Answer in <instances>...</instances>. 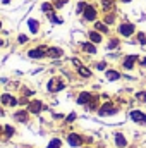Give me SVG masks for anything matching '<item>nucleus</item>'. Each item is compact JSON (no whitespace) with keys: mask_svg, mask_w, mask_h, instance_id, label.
Segmentation results:
<instances>
[{"mask_svg":"<svg viewBox=\"0 0 146 148\" xmlns=\"http://www.w3.org/2000/svg\"><path fill=\"white\" fill-rule=\"evenodd\" d=\"M98 100H100L98 97H93V98H91V102L86 105V109H88V110H98V109H100V105H98Z\"/></svg>","mask_w":146,"mask_h":148,"instance_id":"26","label":"nucleus"},{"mask_svg":"<svg viewBox=\"0 0 146 148\" xmlns=\"http://www.w3.org/2000/svg\"><path fill=\"white\" fill-rule=\"evenodd\" d=\"M21 91H23V95H24V97H31V95H33V91H31V90H28V88H21Z\"/></svg>","mask_w":146,"mask_h":148,"instance_id":"34","label":"nucleus"},{"mask_svg":"<svg viewBox=\"0 0 146 148\" xmlns=\"http://www.w3.org/2000/svg\"><path fill=\"white\" fill-rule=\"evenodd\" d=\"M0 103H2L3 107L14 109V107L19 105V98H16V97L10 95V93H2V95H0Z\"/></svg>","mask_w":146,"mask_h":148,"instance_id":"6","label":"nucleus"},{"mask_svg":"<svg viewBox=\"0 0 146 148\" xmlns=\"http://www.w3.org/2000/svg\"><path fill=\"white\" fill-rule=\"evenodd\" d=\"M105 77H107L108 81H117V79L122 77V74L119 73V71H115V69H107V71H105Z\"/></svg>","mask_w":146,"mask_h":148,"instance_id":"20","label":"nucleus"},{"mask_svg":"<svg viewBox=\"0 0 146 148\" xmlns=\"http://www.w3.org/2000/svg\"><path fill=\"white\" fill-rule=\"evenodd\" d=\"M2 26H3V24H2V21H0V29H2Z\"/></svg>","mask_w":146,"mask_h":148,"instance_id":"42","label":"nucleus"},{"mask_svg":"<svg viewBox=\"0 0 146 148\" xmlns=\"http://www.w3.org/2000/svg\"><path fill=\"white\" fill-rule=\"evenodd\" d=\"M98 14H100L98 7H96V5H93V3H88V5H86V9H84V12L81 14V17H83V21H84V23H95V21L98 19Z\"/></svg>","mask_w":146,"mask_h":148,"instance_id":"2","label":"nucleus"},{"mask_svg":"<svg viewBox=\"0 0 146 148\" xmlns=\"http://www.w3.org/2000/svg\"><path fill=\"white\" fill-rule=\"evenodd\" d=\"M14 133H16V129L12 127V126H3V136L9 140V138H12L14 136Z\"/></svg>","mask_w":146,"mask_h":148,"instance_id":"29","label":"nucleus"},{"mask_svg":"<svg viewBox=\"0 0 146 148\" xmlns=\"http://www.w3.org/2000/svg\"><path fill=\"white\" fill-rule=\"evenodd\" d=\"M120 3H131V2H134V0H119Z\"/></svg>","mask_w":146,"mask_h":148,"instance_id":"39","label":"nucleus"},{"mask_svg":"<svg viewBox=\"0 0 146 148\" xmlns=\"http://www.w3.org/2000/svg\"><path fill=\"white\" fill-rule=\"evenodd\" d=\"M79 148H81V147H79ZM84 148H91V147H84Z\"/></svg>","mask_w":146,"mask_h":148,"instance_id":"43","label":"nucleus"},{"mask_svg":"<svg viewBox=\"0 0 146 148\" xmlns=\"http://www.w3.org/2000/svg\"><path fill=\"white\" fill-rule=\"evenodd\" d=\"M119 47H120V40L117 36H110L108 43H107V48H108V50H115V48H119Z\"/></svg>","mask_w":146,"mask_h":148,"instance_id":"24","label":"nucleus"},{"mask_svg":"<svg viewBox=\"0 0 146 148\" xmlns=\"http://www.w3.org/2000/svg\"><path fill=\"white\" fill-rule=\"evenodd\" d=\"M136 100H138V102H141V103H146V90L136 93Z\"/></svg>","mask_w":146,"mask_h":148,"instance_id":"32","label":"nucleus"},{"mask_svg":"<svg viewBox=\"0 0 146 148\" xmlns=\"http://www.w3.org/2000/svg\"><path fill=\"white\" fill-rule=\"evenodd\" d=\"M113 141H115V145L119 148H127V140H126V136H124L122 133H115Z\"/></svg>","mask_w":146,"mask_h":148,"instance_id":"18","label":"nucleus"},{"mask_svg":"<svg viewBox=\"0 0 146 148\" xmlns=\"http://www.w3.org/2000/svg\"><path fill=\"white\" fill-rule=\"evenodd\" d=\"M67 143H69V147H72V148H79V147H83L84 138L81 134H77V133H69L67 134Z\"/></svg>","mask_w":146,"mask_h":148,"instance_id":"7","label":"nucleus"},{"mask_svg":"<svg viewBox=\"0 0 146 148\" xmlns=\"http://www.w3.org/2000/svg\"><path fill=\"white\" fill-rule=\"evenodd\" d=\"M103 21H105L108 26L117 24V10H108V12H103Z\"/></svg>","mask_w":146,"mask_h":148,"instance_id":"15","label":"nucleus"},{"mask_svg":"<svg viewBox=\"0 0 146 148\" xmlns=\"http://www.w3.org/2000/svg\"><path fill=\"white\" fill-rule=\"evenodd\" d=\"M62 147V140H59V138H53L50 143H48V147L46 148H60Z\"/></svg>","mask_w":146,"mask_h":148,"instance_id":"30","label":"nucleus"},{"mask_svg":"<svg viewBox=\"0 0 146 148\" xmlns=\"http://www.w3.org/2000/svg\"><path fill=\"white\" fill-rule=\"evenodd\" d=\"M77 74H79L81 77H84V79H86V77H91V76H93L91 69H89V67H86V66H83V64H81V66L77 67Z\"/></svg>","mask_w":146,"mask_h":148,"instance_id":"22","label":"nucleus"},{"mask_svg":"<svg viewBox=\"0 0 146 148\" xmlns=\"http://www.w3.org/2000/svg\"><path fill=\"white\" fill-rule=\"evenodd\" d=\"M96 112H98L100 117H110V115H115V114L119 112V107H117L113 102H105V103L100 105V109Z\"/></svg>","mask_w":146,"mask_h":148,"instance_id":"4","label":"nucleus"},{"mask_svg":"<svg viewBox=\"0 0 146 148\" xmlns=\"http://www.w3.org/2000/svg\"><path fill=\"white\" fill-rule=\"evenodd\" d=\"M117 33H119L120 38H131L138 33V29H136L134 23H131V21H120L117 24Z\"/></svg>","mask_w":146,"mask_h":148,"instance_id":"1","label":"nucleus"},{"mask_svg":"<svg viewBox=\"0 0 146 148\" xmlns=\"http://www.w3.org/2000/svg\"><path fill=\"white\" fill-rule=\"evenodd\" d=\"M64 57V50L60 47H48V59H60Z\"/></svg>","mask_w":146,"mask_h":148,"instance_id":"17","label":"nucleus"},{"mask_svg":"<svg viewBox=\"0 0 146 148\" xmlns=\"http://www.w3.org/2000/svg\"><path fill=\"white\" fill-rule=\"evenodd\" d=\"M96 69H100V71H107V62H98V64H96Z\"/></svg>","mask_w":146,"mask_h":148,"instance_id":"33","label":"nucleus"},{"mask_svg":"<svg viewBox=\"0 0 146 148\" xmlns=\"http://www.w3.org/2000/svg\"><path fill=\"white\" fill-rule=\"evenodd\" d=\"M50 2H52V3H53V7L59 10V9H62V7H64L69 0H50Z\"/></svg>","mask_w":146,"mask_h":148,"instance_id":"31","label":"nucleus"},{"mask_svg":"<svg viewBox=\"0 0 146 148\" xmlns=\"http://www.w3.org/2000/svg\"><path fill=\"white\" fill-rule=\"evenodd\" d=\"M91 98H93V95H91L89 91H81V93L77 95L76 102H77V105H83V107H86V105L91 102Z\"/></svg>","mask_w":146,"mask_h":148,"instance_id":"12","label":"nucleus"},{"mask_svg":"<svg viewBox=\"0 0 146 148\" xmlns=\"http://www.w3.org/2000/svg\"><path fill=\"white\" fill-rule=\"evenodd\" d=\"M14 121H17V122H28V119H29V110L26 109H23V110H17V112H14Z\"/></svg>","mask_w":146,"mask_h":148,"instance_id":"16","label":"nucleus"},{"mask_svg":"<svg viewBox=\"0 0 146 148\" xmlns=\"http://www.w3.org/2000/svg\"><path fill=\"white\" fill-rule=\"evenodd\" d=\"M3 114H5V112H3V105L0 103V117H3Z\"/></svg>","mask_w":146,"mask_h":148,"instance_id":"38","label":"nucleus"},{"mask_svg":"<svg viewBox=\"0 0 146 148\" xmlns=\"http://www.w3.org/2000/svg\"><path fill=\"white\" fill-rule=\"evenodd\" d=\"M134 36H136V41H138L139 45H143V47L146 45V33L145 31H138Z\"/></svg>","mask_w":146,"mask_h":148,"instance_id":"27","label":"nucleus"},{"mask_svg":"<svg viewBox=\"0 0 146 148\" xmlns=\"http://www.w3.org/2000/svg\"><path fill=\"white\" fill-rule=\"evenodd\" d=\"M136 62H139V57H138V55H127V57H124V60H122V67L127 69V71H132V69L136 67Z\"/></svg>","mask_w":146,"mask_h":148,"instance_id":"9","label":"nucleus"},{"mask_svg":"<svg viewBox=\"0 0 146 148\" xmlns=\"http://www.w3.org/2000/svg\"><path fill=\"white\" fill-rule=\"evenodd\" d=\"M115 3H117V0H100V5H102V10L103 12L115 10Z\"/></svg>","mask_w":146,"mask_h":148,"instance_id":"19","label":"nucleus"},{"mask_svg":"<svg viewBox=\"0 0 146 148\" xmlns=\"http://www.w3.org/2000/svg\"><path fill=\"white\" fill-rule=\"evenodd\" d=\"M28 57L29 59H46L48 57V47L46 45H38L35 48H31V50H28Z\"/></svg>","mask_w":146,"mask_h":148,"instance_id":"5","label":"nucleus"},{"mask_svg":"<svg viewBox=\"0 0 146 148\" xmlns=\"http://www.w3.org/2000/svg\"><path fill=\"white\" fill-rule=\"evenodd\" d=\"M139 66L141 67H146V59H139Z\"/></svg>","mask_w":146,"mask_h":148,"instance_id":"37","label":"nucleus"},{"mask_svg":"<svg viewBox=\"0 0 146 148\" xmlns=\"http://www.w3.org/2000/svg\"><path fill=\"white\" fill-rule=\"evenodd\" d=\"M40 9H41V12H43V14H48V12H52V10H57V9L53 7V3H52V2H43V3L40 5Z\"/></svg>","mask_w":146,"mask_h":148,"instance_id":"25","label":"nucleus"},{"mask_svg":"<svg viewBox=\"0 0 146 148\" xmlns=\"http://www.w3.org/2000/svg\"><path fill=\"white\" fill-rule=\"evenodd\" d=\"M93 29H96V31H100L102 35H110V26L103 21V19H96L95 23H93Z\"/></svg>","mask_w":146,"mask_h":148,"instance_id":"11","label":"nucleus"},{"mask_svg":"<svg viewBox=\"0 0 146 148\" xmlns=\"http://www.w3.org/2000/svg\"><path fill=\"white\" fill-rule=\"evenodd\" d=\"M43 109H45V105H43L41 100H29V103H28V110H29V114H33V115H38Z\"/></svg>","mask_w":146,"mask_h":148,"instance_id":"10","label":"nucleus"},{"mask_svg":"<svg viewBox=\"0 0 146 148\" xmlns=\"http://www.w3.org/2000/svg\"><path fill=\"white\" fill-rule=\"evenodd\" d=\"M81 50L84 52V53H89V55H95L98 50H96V45L93 43V41H84V43H81Z\"/></svg>","mask_w":146,"mask_h":148,"instance_id":"14","label":"nucleus"},{"mask_svg":"<svg viewBox=\"0 0 146 148\" xmlns=\"http://www.w3.org/2000/svg\"><path fill=\"white\" fill-rule=\"evenodd\" d=\"M129 117H131V121H134L136 124L146 126V114L143 110H131L129 112Z\"/></svg>","mask_w":146,"mask_h":148,"instance_id":"8","label":"nucleus"},{"mask_svg":"<svg viewBox=\"0 0 146 148\" xmlns=\"http://www.w3.org/2000/svg\"><path fill=\"white\" fill-rule=\"evenodd\" d=\"M86 5H88V2H84V0H81V2H77V5H76V14H77V16H81V14L84 12V9H86Z\"/></svg>","mask_w":146,"mask_h":148,"instance_id":"28","label":"nucleus"},{"mask_svg":"<svg viewBox=\"0 0 146 148\" xmlns=\"http://www.w3.org/2000/svg\"><path fill=\"white\" fill-rule=\"evenodd\" d=\"M65 88V81L60 77V76H53L48 83H46V90L50 91V93H59V91H62Z\"/></svg>","mask_w":146,"mask_h":148,"instance_id":"3","label":"nucleus"},{"mask_svg":"<svg viewBox=\"0 0 146 148\" xmlns=\"http://www.w3.org/2000/svg\"><path fill=\"white\" fill-rule=\"evenodd\" d=\"M2 3H10V0H0Z\"/></svg>","mask_w":146,"mask_h":148,"instance_id":"40","label":"nucleus"},{"mask_svg":"<svg viewBox=\"0 0 146 148\" xmlns=\"http://www.w3.org/2000/svg\"><path fill=\"white\" fill-rule=\"evenodd\" d=\"M28 26H29L31 33H35V35L40 31V21H38V19H35V17H31V19L28 21Z\"/></svg>","mask_w":146,"mask_h":148,"instance_id":"23","label":"nucleus"},{"mask_svg":"<svg viewBox=\"0 0 146 148\" xmlns=\"http://www.w3.org/2000/svg\"><path fill=\"white\" fill-rule=\"evenodd\" d=\"M28 40H29V38L26 36V35H19V36H17V41H19V43H26Z\"/></svg>","mask_w":146,"mask_h":148,"instance_id":"35","label":"nucleus"},{"mask_svg":"<svg viewBox=\"0 0 146 148\" xmlns=\"http://www.w3.org/2000/svg\"><path fill=\"white\" fill-rule=\"evenodd\" d=\"M103 36H105V35H102V33L96 31V29H89V31H88V40L93 41L95 45H100V43L103 41Z\"/></svg>","mask_w":146,"mask_h":148,"instance_id":"13","label":"nucleus"},{"mask_svg":"<svg viewBox=\"0 0 146 148\" xmlns=\"http://www.w3.org/2000/svg\"><path fill=\"white\" fill-rule=\"evenodd\" d=\"M46 17H48V21H50L52 24H62V23H64V19L57 16V10H52V12H48V14H46Z\"/></svg>","mask_w":146,"mask_h":148,"instance_id":"21","label":"nucleus"},{"mask_svg":"<svg viewBox=\"0 0 146 148\" xmlns=\"http://www.w3.org/2000/svg\"><path fill=\"white\" fill-rule=\"evenodd\" d=\"M76 117H77V115L72 112V114H69V117H67L65 121H67V122H74V121H76Z\"/></svg>","mask_w":146,"mask_h":148,"instance_id":"36","label":"nucleus"},{"mask_svg":"<svg viewBox=\"0 0 146 148\" xmlns=\"http://www.w3.org/2000/svg\"><path fill=\"white\" fill-rule=\"evenodd\" d=\"M3 47V40H2V36H0V48Z\"/></svg>","mask_w":146,"mask_h":148,"instance_id":"41","label":"nucleus"}]
</instances>
